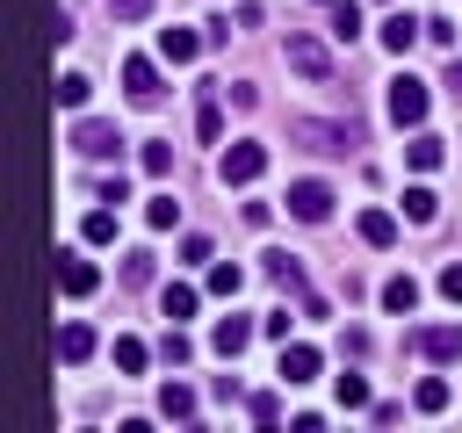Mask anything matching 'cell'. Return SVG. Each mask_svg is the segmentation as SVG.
<instances>
[{
	"instance_id": "3957f363",
	"label": "cell",
	"mask_w": 462,
	"mask_h": 433,
	"mask_svg": "<svg viewBox=\"0 0 462 433\" xmlns=\"http://www.w3.org/2000/svg\"><path fill=\"white\" fill-rule=\"evenodd\" d=\"M426 101H433L426 79H411V72L390 79V123H397V130H419V123H426Z\"/></svg>"
},
{
	"instance_id": "8992f818",
	"label": "cell",
	"mask_w": 462,
	"mask_h": 433,
	"mask_svg": "<svg viewBox=\"0 0 462 433\" xmlns=\"http://www.w3.org/2000/svg\"><path fill=\"white\" fill-rule=\"evenodd\" d=\"M289 216L296 224H325L332 216V188L325 180H289Z\"/></svg>"
},
{
	"instance_id": "7a4b0ae2",
	"label": "cell",
	"mask_w": 462,
	"mask_h": 433,
	"mask_svg": "<svg viewBox=\"0 0 462 433\" xmlns=\"http://www.w3.org/2000/svg\"><path fill=\"white\" fill-rule=\"evenodd\" d=\"M282 51H289V65H296V72H303L310 87H332V51H325L318 36H303V29H289V43H282Z\"/></svg>"
},
{
	"instance_id": "2e32d148",
	"label": "cell",
	"mask_w": 462,
	"mask_h": 433,
	"mask_svg": "<svg viewBox=\"0 0 462 433\" xmlns=\"http://www.w3.org/2000/svg\"><path fill=\"white\" fill-rule=\"evenodd\" d=\"M383 310H397V318L419 310V281H411V274H390V281H383Z\"/></svg>"
},
{
	"instance_id": "4316f807",
	"label": "cell",
	"mask_w": 462,
	"mask_h": 433,
	"mask_svg": "<svg viewBox=\"0 0 462 433\" xmlns=\"http://www.w3.org/2000/svg\"><path fill=\"white\" fill-rule=\"evenodd\" d=\"M332 36H339V43L361 36V7H354V0H332Z\"/></svg>"
},
{
	"instance_id": "6da1fadb",
	"label": "cell",
	"mask_w": 462,
	"mask_h": 433,
	"mask_svg": "<svg viewBox=\"0 0 462 433\" xmlns=\"http://www.w3.org/2000/svg\"><path fill=\"white\" fill-rule=\"evenodd\" d=\"M260 173H267V144H260V137L224 144V159H217V180H224V188H253Z\"/></svg>"
},
{
	"instance_id": "ba28073f",
	"label": "cell",
	"mask_w": 462,
	"mask_h": 433,
	"mask_svg": "<svg viewBox=\"0 0 462 433\" xmlns=\"http://www.w3.org/2000/svg\"><path fill=\"white\" fill-rule=\"evenodd\" d=\"M245 339H253V318H238V310H231V318H217V325H209V346H217V354H224V361H238V354H245Z\"/></svg>"
},
{
	"instance_id": "d6a6232c",
	"label": "cell",
	"mask_w": 462,
	"mask_h": 433,
	"mask_svg": "<svg viewBox=\"0 0 462 433\" xmlns=\"http://www.w3.org/2000/svg\"><path fill=\"white\" fill-rule=\"evenodd\" d=\"M245 411H253V419H260V426H274V419H282V397H267V390H260V397H253V404H245Z\"/></svg>"
},
{
	"instance_id": "7c38bea8",
	"label": "cell",
	"mask_w": 462,
	"mask_h": 433,
	"mask_svg": "<svg viewBox=\"0 0 462 433\" xmlns=\"http://www.w3.org/2000/svg\"><path fill=\"white\" fill-rule=\"evenodd\" d=\"M419 354H426V361H455V354H462V325H426V332H419Z\"/></svg>"
},
{
	"instance_id": "e575fe53",
	"label": "cell",
	"mask_w": 462,
	"mask_h": 433,
	"mask_svg": "<svg viewBox=\"0 0 462 433\" xmlns=\"http://www.w3.org/2000/svg\"><path fill=\"white\" fill-rule=\"evenodd\" d=\"M289 325H296L289 310H267V318H260V332H267V339H289Z\"/></svg>"
},
{
	"instance_id": "f546056e",
	"label": "cell",
	"mask_w": 462,
	"mask_h": 433,
	"mask_svg": "<svg viewBox=\"0 0 462 433\" xmlns=\"http://www.w3.org/2000/svg\"><path fill=\"white\" fill-rule=\"evenodd\" d=\"M137 159H144V173H152V180H159V173H173V144H159V137H152Z\"/></svg>"
},
{
	"instance_id": "d590c367",
	"label": "cell",
	"mask_w": 462,
	"mask_h": 433,
	"mask_svg": "<svg viewBox=\"0 0 462 433\" xmlns=\"http://www.w3.org/2000/svg\"><path fill=\"white\" fill-rule=\"evenodd\" d=\"M440 296H448V303H462V260H455V267H440Z\"/></svg>"
},
{
	"instance_id": "484cf974",
	"label": "cell",
	"mask_w": 462,
	"mask_h": 433,
	"mask_svg": "<svg viewBox=\"0 0 462 433\" xmlns=\"http://www.w3.org/2000/svg\"><path fill=\"white\" fill-rule=\"evenodd\" d=\"M238 289H245V267L217 260V267H209V296H238Z\"/></svg>"
},
{
	"instance_id": "4dcf8cb0",
	"label": "cell",
	"mask_w": 462,
	"mask_h": 433,
	"mask_svg": "<svg viewBox=\"0 0 462 433\" xmlns=\"http://www.w3.org/2000/svg\"><path fill=\"white\" fill-rule=\"evenodd\" d=\"M159 354H166V361H173V368H180V361H188V354H195V339H188V332H180V325H166V339H159Z\"/></svg>"
},
{
	"instance_id": "8fae6325",
	"label": "cell",
	"mask_w": 462,
	"mask_h": 433,
	"mask_svg": "<svg viewBox=\"0 0 462 433\" xmlns=\"http://www.w3.org/2000/svg\"><path fill=\"white\" fill-rule=\"evenodd\" d=\"M310 375H318V346L282 339V382H310Z\"/></svg>"
},
{
	"instance_id": "44dd1931",
	"label": "cell",
	"mask_w": 462,
	"mask_h": 433,
	"mask_svg": "<svg viewBox=\"0 0 462 433\" xmlns=\"http://www.w3.org/2000/svg\"><path fill=\"white\" fill-rule=\"evenodd\" d=\"M448 397H455V390H448V375H426V382L411 390V404H419V411H448Z\"/></svg>"
},
{
	"instance_id": "e0dca14e",
	"label": "cell",
	"mask_w": 462,
	"mask_h": 433,
	"mask_svg": "<svg viewBox=\"0 0 462 433\" xmlns=\"http://www.w3.org/2000/svg\"><path fill=\"white\" fill-rule=\"evenodd\" d=\"M159 310H166L173 325H180V318H195V289H188V281H166V289H159Z\"/></svg>"
},
{
	"instance_id": "277c9868",
	"label": "cell",
	"mask_w": 462,
	"mask_h": 433,
	"mask_svg": "<svg viewBox=\"0 0 462 433\" xmlns=\"http://www.w3.org/2000/svg\"><path fill=\"white\" fill-rule=\"evenodd\" d=\"M289 137H296V144H310V152H346V144H354V123H325V115H296V123H289Z\"/></svg>"
},
{
	"instance_id": "52a82bcc",
	"label": "cell",
	"mask_w": 462,
	"mask_h": 433,
	"mask_svg": "<svg viewBox=\"0 0 462 433\" xmlns=\"http://www.w3.org/2000/svg\"><path fill=\"white\" fill-rule=\"evenodd\" d=\"M58 289H65V296H94V289H101L94 260H79V253L65 245V253H58Z\"/></svg>"
},
{
	"instance_id": "f1b7e54d",
	"label": "cell",
	"mask_w": 462,
	"mask_h": 433,
	"mask_svg": "<svg viewBox=\"0 0 462 433\" xmlns=\"http://www.w3.org/2000/svg\"><path fill=\"white\" fill-rule=\"evenodd\" d=\"M195 137H202V144H217V137H224V115H217V101H202V108H195Z\"/></svg>"
},
{
	"instance_id": "836d02e7",
	"label": "cell",
	"mask_w": 462,
	"mask_h": 433,
	"mask_svg": "<svg viewBox=\"0 0 462 433\" xmlns=\"http://www.w3.org/2000/svg\"><path fill=\"white\" fill-rule=\"evenodd\" d=\"M108 14H116V22H144V14H152V0H108Z\"/></svg>"
},
{
	"instance_id": "4fadbf2b",
	"label": "cell",
	"mask_w": 462,
	"mask_h": 433,
	"mask_svg": "<svg viewBox=\"0 0 462 433\" xmlns=\"http://www.w3.org/2000/svg\"><path fill=\"white\" fill-rule=\"evenodd\" d=\"M419 36H426V22H411V14H390V22H383V51H397V58H404Z\"/></svg>"
},
{
	"instance_id": "1f68e13d",
	"label": "cell",
	"mask_w": 462,
	"mask_h": 433,
	"mask_svg": "<svg viewBox=\"0 0 462 433\" xmlns=\"http://www.w3.org/2000/svg\"><path fill=\"white\" fill-rule=\"evenodd\" d=\"M332 390H339V404H346V411H361V404H368V382H361V375H332Z\"/></svg>"
},
{
	"instance_id": "603a6c76",
	"label": "cell",
	"mask_w": 462,
	"mask_h": 433,
	"mask_svg": "<svg viewBox=\"0 0 462 433\" xmlns=\"http://www.w3.org/2000/svg\"><path fill=\"white\" fill-rule=\"evenodd\" d=\"M144 224H152V231H173V224H180V202H173V195H152V202H144Z\"/></svg>"
},
{
	"instance_id": "d6986e66",
	"label": "cell",
	"mask_w": 462,
	"mask_h": 433,
	"mask_svg": "<svg viewBox=\"0 0 462 433\" xmlns=\"http://www.w3.org/2000/svg\"><path fill=\"white\" fill-rule=\"evenodd\" d=\"M404 216H411V224H433V216H440V195H433V188H404Z\"/></svg>"
},
{
	"instance_id": "9c48e42d",
	"label": "cell",
	"mask_w": 462,
	"mask_h": 433,
	"mask_svg": "<svg viewBox=\"0 0 462 433\" xmlns=\"http://www.w3.org/2000/svg\"><path fill=\"white\" fill-rule=\"evenodd\" d=\"M195 51H202V36H195V29H180V22H173V29H159V58H166V65H195Z\"/></svg>"
},
{
	"instance_id": "ac0fdd59",
	"label": "cell",
	"mask_w": 462,
	"mask_h": 433,
	"mask_svg": "<svg viewBox=\"0 0 462 433\" xmlns=\"http://www.w3.org/2000/svg\"><path fill=\"white\" fill-rule=\"evenodd\" d=\"M58 354H65V361H87V354H94V325H79V318H72V325L58 332Z\"/></svg>"
},
{
	"instance_id": "d4e9b609",
	"label": "cell",
	"mask_w": 462,
	"mask_h": 433,
	"mask_svg": "<svg viewBox=\"0 0 462 433\" xmlns=\"http://www.w3.org/2000/svg\"><path fill=\"white\" fill-rule=\"evenodd\" d=\"M267 260V274L282 281V289H303V267H296V253H260Z\"/></svg>"
},
{
	"instance_id": "cb8c5ba5",
	"label": "cell",
	"mask_w": 462,
	"mask_h": 433,
	"mask_svg": "<svg viewBox=\"0 0 462 433\" xmlns=\"http://www.w3.org/2000/svg\"><path fill=\"white\" fill-rule=\"evenodd\" d=\"M79 238H87V245H108V238H116V209H87Z\"/></svg>"
},
{
	"instance_id": "5b68a950",
	"label": "cell",
	"mask_w": 462,
	"mask_h": 433,
	"mask_svg": "<svg viewBox=\"0 0 462 433\" xmlns=\"http://www.w3.org/2000/svg\"><path fill=\"white\" fill-rule=\"evenodd\" d=\"M116 144H123L116 123H101V115H79V123H72V152H79V159H108Z\"/></svg>"
},
{
	"instance_id": "7402d4cb",
	"label": "cell",
	"mask_w": 462,
	"mask_h": 433,
	"mask_svg": "<svg viewBox=\"0 0 462 433\" xmlns=\"http://www.w3.org/2000/svg\"><path fill=\"white\" fill-rule=\"evenodd\" d=\"M159 411H166V419H195V390H188V382H166V390H159Z\"/></svg>"
},
{
	"instance_id": "9a60e30c",
	"label": "cell",
	"mask_w": 462,
	"mask_h": 433,
	"mask_svg": "<svg viewBox=\"0 0 462 433\" xmlns=\"http://www.w3.org/2000/svg\"><path fill=\"white\" fill-rule=\"evenodd\" d=\"M404 159H411V173H433V166H440V137H433V130H411Z\"/></svg>"
},
{
	"instance_id": "5bb4252c",
	"label": "cell",
	"mask_w": 462,
	"mask_h": 433,
	"mask_svg": "<svg viewBox=\"0 0 462 433\" xmlns=\"http://www.w3.org/2000/svg\"><path fill=\"white\" fill-rule=\"evenodd\" d=\"M361 245H375V253L397 245V216L390 209H361Z\"/></svg>"
},
{
	"instance_id": "8d00e7d4",
	"label": "cell",
	"mask_w": 462,
	"mask_h": 433,
	"mask_svg": "<svg viewBox=\"0 0 462 433\" xmlns=\"http://www.w3.org/2000/svg\"><path fill=\"white\" fill-rule=\"evenodd\" d=\"M448 87H455V94H462V58H455V72H448Z\"/></svg>"
},
{
	"instance_id": "30bf717a",
	"label": "cell",
	"mask_w": 462,
	"mask_h": 433,
	"mask_svg": "<svg viewBox=\"0 0 462 433\" xmlns=\"http://www.w3.org/2000/svg\"><path fill=\"white\" fill-rule=\"evenodd\" d=\"M123 87H130V101H159V65L152 58H123Z\"/></svg>"
},
{
	"instance_id": "83f0119b",
	"label": "cell",
	"mask_w": 462,
	"mask_h": 433,
	"mask_svg": "<svg viewBox=\"0 0 462 433\" xmlns=\"http://www.w3.org/2000/svg\"><path fill=\"white\" fill-rule=\"evenodd\" d=\"M58 108H87V72H65L58 79Z\"/></svg>"
},
{
	"instance_id": "ffe728a7",
	"label": "cell",
	"mask_w": 462,
	"mask_h": 433,
	"mask_svg": "<svg viewBox=\"0 0 462 433\" xmlns=\"http://www.w3.org/2000/svg\"><path fill=\"white\" fill-rule=\"evenodd\" d=\"M144 361H152V346L123 332V339H116V368H123V375H144Z\"/></svg>"
}]
</instances>
